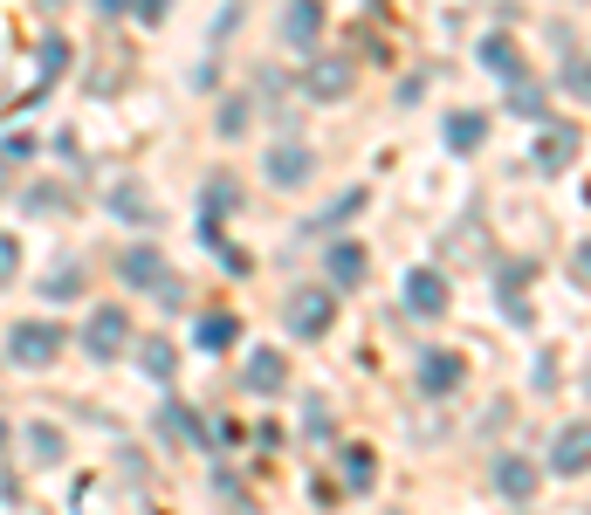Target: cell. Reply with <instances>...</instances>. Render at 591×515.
<instances>
[{
	"label": "cell",
	"instance_id": "cell-2",
	"mask_svg": "<svg viewBox=\"0 0 591 515\" xmlns=\"http://www.w3.org/2000/svg\"><path fill=\"white\" fill-rule=\"evenodd\" d=\"M351 83H357L351 56H323V62H310V69H303V90H310L317 103H338V96H351Z\"/></svg>",
	"mask_w": 591,
	"mask_h": 515
},
{
	"label": "cell",
	"instance_id": "cell-27",
	"mask_svg": "<svg viewBox=\"0 0 591 515\" xmlns=\"http://www.w3.org/2000/svg\"><path fill=\"white\" fill-rule=\"evenodd\" d=\"M48 296H56V302H69V296H83V282H76V275H69V268H62V275H56V282H48Z\"/></svg>",
	"mask_w": 591,
	"mask_h": 515
},
{
	"label": "cell",
	"instance_id": "cell-31",
	"mask_svg": "<svg viewBox=\"0 0 591 515\" xmlns=\"http://www.w3.org/2000/svg\"><path fill=\"white\" fill-rule=\"evenodd\" d=\"M0 186H8V165H0Z\"/></svg>",
	"mask_w": 591,
	"mask_h": 515
},
{
	"label": "cell",
	"instance_id": "cell-8",
	"mask_svg": "<svg viewBox=\"0 0 591 515\" xmlns=\"http://www.w3.org/2000/svg\"><path fill=\"white\" fill-rule=\"evenodd\" d=\"M330 317H338V302H330L323 289L289 302V330H296V337H323V330H330Z\"/></svg>",
	"mask_w": 591,
	"mask_h": 515
},
{
	"label": "cell",
	"instance_id": "cell-13",
	"mask_svg": "<svg viewBox=\"0 0 591 515\" xmlns=\"http://www.w3.org/2000/svg\"><path fill=\"white\" fill-rule=\"evenodd\" d=\"M454 385H461V357L454 351L420 357V392H454Z\"/></svg>",
	"mask_w": 591,
	"mask_h": 515
},
{
	"label": "cell",
	"instance_id": "cell-3",
	"mask_svg": "<svg viewBox=\"0 0 591 515\" xmlns=\"http://www.w3.org/2000/svg\"><path fill=\"white\" fill-rule=\"evenodd\" d=\"M124 344H132V317H124L117 302H111V309H96L90 330H83V351H90V357H117Z\"/></svg>",
	"mask_w": 591,
	"mask_h": 515
},
{
	"label": "cell",
	"instance_id": "cell-1",
	"mask_svg": "<svg viewBox=\"0 0 591 515\" xmlns=\"http://www.w3.org/2000/svg\"><path fill=\"white\" fill-rule=\"evenodd\" d=\"M56 351H62L56 323H14V337H8V357H14V365H29V371L56 365Z\"/></svg>",
	"mask_w": 591,
	"mask_h": 515
},
{
	"label": "cell",
	"instance_id": "cell-20",
	"mask_svg": "<svg viewBox=\"0 0 591 515\" xmlns=\"http://www.w3.org/2000/svg\"><path fill=\"white\" fill-rule=\"evenodd\" d=\"M241 337V323L227 317V309H214V317H200V351H227Z\"/></svg>",
	"mask_w": 591,
	"mask_h": 515
},
{
	"label": "cell",
	"instance_id": "cell-14",
	"mask_svg": "<svg viewBox=\"0 0 591 515\" xmlns=\"http://www.w3.org/2000/svg\"><path fill=\"white\" fill-rule=\"evenodd\" d=\"M365 248H357V241H338V248H330V282H338V289H351V282H365Z\"/></svg>",
	"mask_w": 591,
	"mask_h": 515
},
{
	"label": "cell",
	"instance_id": "cell-5",
	"mask_svg": "<svg viewBox=\"0 0 591 515\" xmlns=\"http://www.w3.org/2000/svg\"><path fill=\"white\" fill-rule=\"evenodd\" d=\"M591 468V420L564 426L557 433V454H550V474H584Z\"/></svg>",
	"mask_w": 591,
	"mask_h": 515
},
{
	"label": "cell",
	"instance_id": "cell-18",
	"mask_svg": "<svg viewBox=\"0 0 591 515\" xmlns=\"http://www.w3.org/2000/svg\"><path fill=\"white\" fill-rule=\"evenodd\" d=\"M481 62H488V76H502V83H509V76H523V56H516V42H509V35H488Z\"/></svg>",
	"mask_w": 591,
	"mask_h": 515
},
{
	"label": "cell",
	"instance_id": "cell-28",
	"mask_svg": "<svg viewBox=\"0 0 591 515\" xmlns=\"http://www.w3.org/2000/svg\"><path fill=\"white\" fill-rule=\"evenodd\" d=\"M138 8V21H166V0H132Z\"/></svg>",
	"mask_w": 591,
	"mask_h": 515
},
{
	"label": "cell",
	"instance_id": "cell-7",
	"mask_svg": "<svg viewBox=\"0 0 591 515\" xmlns=\"http://www.w3.org/2000/svg\"><path fill=\"white\" fill-rule=\"evenodd\" d=\"M578 124H550V131H544V145H536V172H564V165H571L578 159Z\"/></svg>",
	"mask_w": 591,
	"mask_h": 515
},
{
	"label": "cell",
	"instance_id": "cell-11",
	"mask_svg": "<svg viewBox=\"0 0 591 515\" xmlns=\"http://www.w3.org/2000/svg\"><path fill=\"white\" fill-rule=\"evenodd\" d=\"M269 179L275 186H303V179H310V151L303 145H275L269 151Z\"/></svg>",
	"mask_w": 591,
	"mask_h": 515
},
{
	"label": "cell",
	"instance_id": "cell-22",
	"mask_svg": "<svg viewBox=\"0 0 591 515\" xmlns=\"http://www.w3.org/2000/svg\"><path fill=\"white\" fill-rule=\"evenodd\" d=\"M62 62H69V42L62 35H42V83H56Z\"/></svg>",
	"mask_w": 591,
	"mask_h": 515
},
{
	"label": "cell",
	"instance_id": "cell-9",
	"mask_svg": "<svg viewBox=\"0 0 591 515\" xmlns=\"http://www.w3.org/2000/svg\"><path fill=\"white\" fill-rule=\"evenodd\" d=\"M496 488H502L509 502H530L536 488H544V474H536L523 454H502V460H496Z\"/></svg>",
	"mask_w": 591,
	"mask_h": 515
},
{
	"label": "cell",
	"instance_id": "cell-12",
	"mask_svg": "<svg viewBox=\"0 0 591 515\" xmlns=\"http://www.w3.org/2000/svg\"><path fill=\"white\" fill-rule=\"evenodd\" d=\"M282 385H289L282 351H254V357H248V392H282Z\"/></svg>",
	"mask_w": 591,
	"mask_h": 515
},
{
	"label": "cell",
	"instance_id": "cell-24",
	"mask_svg": "<svg viewBox=\"0 0 591 515\" xmlns=\"http://www.w3.org/2000/svg\"><path fill=\"white\" fill-rule=\"evenodd\" d=\"M557 83H564V90H571V96H584V103H591V62H571V69H564V76H557Z\"/></svg>",
	"mask_w": 591,
	"mask_h": 515
},
{
	"label": "cell",
	"instance_id": "cell-25",
	"mask_svg": "<svg viewBox=\"0 0 591 515\" xmlns=\"http://www.w3.org/2000/svg\"><path fill=\"white\" fill-rule=\"evenodd\" d=\"M14 268H21V248H14V234H0V282H14Z\"/></svg>",
	"mask_w": 591,
	"mask_h": 515
},
{
	"label": "cell",
	"instance_id": "cell-6",
	"mask_svg": "<svg viewBox=\"0 0 591 515\" xmlns=\"http://www.w3.org/2000/svg\"><path fill=\"white\" fill-rule=\"evenodd\" d=\"M406 309H413V317H441V309H447V282L433 268H413V275H406Z\"/></svg>",
	"mask_w": 591,
	"mask_h": 515
},
{
	"label": "cell",
	"instance_id": "cell-29",
	"mask_svg": "<svg viewBox=\"0 0 591 515\" xmlns=\"http://www.w3.org/2000/svg\"><path fill=\"white\" fill-rule=\"evenodd\" d=\"M571 268H578V282H591V241H584V248L571 254Z\"/></svg>",
	"mask_w": 591,
	"mask_h": 515
},
{
	"label": "cell",
	"instance_id": "cell-30",
	"mask_svg": "<svg viewBox=\"0 0 591 515\" xmlns=\"http://www.w3.org/2000/svg\"><path fill=\"white\" fill-rule=\"evenodd\" d=\"M124 8V0H96V14H117Z\"/></svg>",
	"mask_w": 591,
	"mask_h": 515
},
{
	"label": "cell",
	"instance_id": "cell-16",
	"mask_svg": "<svg viewBox=\"0 0 591 515\" xmlns=\"http://www.w3.org/2000/svg\"><path fill=\"white\" fill-rule=\"evenodd\" d=\"M21 447H29L35 468H56V460H62V433L56 426H21Z\"/></svg>",
	"mask_w": 591,
	"mask_h": 515
},
{
	"label": "cell",
	"instance_id": "cell-26",
	"mask_svg": "<svg viewBox=\"0 0 591 515\" xmlns=\"http://www.w3.org/2000/svg\"><path fill=\"white\" fill-rule=\"evenodd\" d=\"M117 214H132V220H151V206L132 193V186H117Z\"/></svg>",
	"mask_w": 591,
	"mask_h": 515
},
{
	"label": "cell",
	"instance_id": "cell-32",
	"mask_svg": "<svg viewBox=\"0 0 591 515\" xmlns=\"http://www.w3.org/2000/svg\"><path fill=\"white\" fill-rule=\"evenodd\" d=\"M0 440H8V426H0Z\"/></svg>",
	"mask_w": 591,
	"mask_h": 515
},
{
	"label": "cell",
	"instance_id": "cell-4",
	"mask_svg": "<svg viewBox=\"0 0 591 515\" xmlns=\"http://www.w3.org/2000/svg\"><path fill=\"white\" fill-rule=\"evenodd\" d=\"M124 282H151V289H159V302H179V282L166 275L159 248H132V254H124Z\"/></svg>",
	"mask_w": 591,
	"mask_h": 515
},
{
	"label": "cell",
	"instance_id": "cell-21",
	"mask_svg": "<svg viewBox=\"0 0 591 515\" xmlns=\"http://www.w3.org/2000/svg\"><path fill=\"white\" fill-rule=\"evenodd\" d=\"M372 474H378L372 447H344V481H351V488H372Z\"/></svg>",
	"mask_w": 591,
	"mask_h": 515
},
{
	"label": "cell",
	"instance_id": "cell-15",
	"mask_svg": "<svg viewBox=\"0 0 591 515\" xmlns=\"http://www.w3.org/2000/svg\"><path fill=\"white\" fill-rule=\"evenodd\" d=\"M138 365H145V378H151V385H172V371H179V351H172L166 337H145Z\"/></svg>",
	"mask_w": 591,
	"mask_h": 515
},
{
	"label": "cell",
	"instance_id": "cell-19",
	"mask_svg": "<svg viewBox=\"0 0 591 515\" xmlns=\"http://www.w3.org/2000/svg\"><path fill=\"white\" fill-rule=\"evenodd\" d=\"M544 103H550L544 83H523V76H509V111H516V117H544Z\"/></svg>",
	"mask_w": 591,
	"mask_h": 515
},
{
	"label": "cell",
	"instance_id": "cell-23",
	"mask_svg": "<svg viewBox=\"0 0 591 515\" xmlns=\"http://www.w3.org/2000/svg\"><path fill=\"white\" fill-rule=\"evenodd\" d=\"M248 131V96H227L220 103V138H241Z\"/></svg>",
	"mask_w": 591,
	"mask_h": 515
},
{
	"label": "cell",
	"instance_id": "cell-10",
	"mask_svg": "<svg viewBox=\"0 0 591 515\" xmlns=\"http://www.w3.org/2000/svg\"><path fill=\"white\" fill-rule=\"evenodd\" d=\"M317 35H323V8H317V0H289V14H282V42L310 48Z\"/></svg>",
	"mask_w": 591,
	"mask_h": 515
},
{
	"label": "cell",
	"instance_id": "cell-17",
	"mask_svg": "<svg viewBox=\"0 0 591 515\" xmlns=\"http://www.w3.org/2000/svg\"><path fill=\"white\" fill-rule=\"evenodd\" d=\"M481 138H488V117L481 111H454L447 117V151H475Z\"/></svg>",
	"mask_w": 591,
	"mask_h": 515
}]
</instances>
